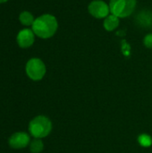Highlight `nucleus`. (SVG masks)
<instances>
[{
	"mask_svg": "<svg viewBox=\"0 0 152 153\" xmlns=\"http://www.w3.org/2000/svg\"><path fill=\"white\" fill-rule=\"evenodd\" d=\"M58 29V22L56 16L50 13H44L37 17L31 26L35 35L40 39L52 38Z\"/></svg>",
	"mask_w": 152,
	"mask_h": 153,
	"instance_id": "f257e3e1",
	"label": "nucleus"
},
{
	"mask_svg": "<svg viewBox=\"0 0 152 153\" xmlns=\"http://www.w3.org/2000/svg\"><path fill=\"white\" fill-rule=\"evenodd\" d=\"M29 131L34 138L47 137L52 131V122L45 116H38L30 122Z\"/></svg>",
	"mask_w": 152,
	"mask_h": 153,
	"instance_id": "f03ea898",
	"label": "nucleus"
},
{
	"mask_svg": "<svg viewBox=\"0 0 152 153\" xmlns=\"http://www.w3.org/2000/svg\"><path fill=\"white\" fill-rule=\"evenodd\" d=\"M137 0H110V13L118 18H126L135 10Z\"/></svg>",
	"mask_w": 152,
	"mask_h": 153,
	"instance_id": "7ed1b4c3",
	"label": "nucleus"
},
{
	"mask_svg": "<svg viewBox=\"0 0 152 153\" xmlns=\"http://www.w3.org/2000/svg\"><path fill=\"white\" fill-rule=\"evenodd\" d=\"M26 74L33 81H40L44 78L47 68L44 62L37 57L30 58L26 64Z\"/></svg>",
	"mask_w": 152,
	"mask_h": 153,
	"instance_id": "20e7f679",
	"label": "nucleus"
},
{
	"mask_svg": "<svg viewBox=\"0 0 152 153\" xmlns=\"http://www.w3.org/2000/svg\"><path fill=\"white\" fill-rule=\"evenodd\" d=\"M89 13L96 19H105L110 13L109 4L103 0H93L88 5Z\"/></svg>",
	"mask_w": 152,
	"mask_h": 153,
	"instance_id": "39448f33",
	"label": "nucleus"
},
{
	"mask_svg": "<svg viewBox=\"0 0 152 153\" xmlns=\"http://www.w3.org/2000/svg\"><path fill=\"white\" fill-rule=\"evenodd\" d=\"M35 33L31 29H23L20 30L16 37L17 44L22 48H28L31 47L35 41Z\"/></svg>",
	"mask_w": 152,
	"mask_h": 153,
	"instance_id": "423d86ee",
	"label": "nucleus"
},
{
	"mask_svg": "<svg viewBox=\"0 0 152 153\" xmlns=\"http://www.w3.org/2000/svg\"><path fill=\"white\" fill-rule=\"evenodd\" d=\"M30 143V136L26 133L19 132L13 134L9 139V144L14 149H22Z\"/></svg>",
	"mask_w": 152,
	"mask_h": 153,
	"instance_id": "0eeeda50",
	"label": "nucleus"
},
{
	"mask_svg": "<svg viewBox=\"0 0 152 153\" xmlns=\"http://www.w3.org/2000/svg\"><path fill=\"white\" fill-rule=\"evenodd\" d=\"M120 18H118L117 16L110 13L108 16H107L104 19L103 22V27L107 31H113L115 30L116 28H118L119 23H120Z\"/></svg>",
	"mask_w": 152,
	"mask_h": 153,
	"instance_id": "6e6552de",
	"label": "nucleus"
},
{
	"mask_svg": "<svg viewBox=\"0 0 152 153\" xmlns=\"http://www.w3.org/2000/svg\"><path fill=\"white\" fill-rule=\"evenodd\" d=\"M19 21L23 26H32L35 18L33 14L29 11H23L19 15Z\"/></svg>",
	"mask_w": 152,
	"mask_h": 153,
	"instance_id": "1a4fd4ad",
	"label": "nucleus"
},
{
	"mask_svg": "<svg viewBox=\"0 0 152 153\" xmlns=\"http://www.w3.org/2000/svg\"><path fill=\"white\" fill-rule=\"evenodd\" d=\"M44 149V143L40 139L35 138L30 144V150L31 153H40Z\"/></svg>",
	"mask_w": 152,
	"mask_h": 153,
	"instance_id": "9d476101",
	"label": "nucleus"
},
{
	"mask_svg": "<svg viewBox=\"0 0 152 153\" xmlns=\"http://www.w3.org/2000/svg\"><path fill=\"white\" fill-rule=\"evenodd\" d=\"M140 144L143 147H149L151 146V144L152 143V139L151 136L147 135V134H142L139 139H138Z\"/></svg>",
	"mask_w": 152,
	"mask_h": 153,
	"instance_id": "9b49d317",
	"label": "nucleus"
},
{
	"mask_svg": "<svg viewBox=\"0 0 152 153\" xmlns=\"http://www.w3.org/2000/svg\"><path fill=\"white\" fill-rule=\"evenodd\" d=\"M143 44L146 48H152V33L147 34L143 39Z\"/></svg>",
	"mask_w": 152,
	"mask_h": 153,
	"instance_id": "f8f14e48",
	"label": "nucleus"
},
{
	"mask_svg": "<svg viewBox=\"0 0 152 153\" xmlns=\"http://www.w3.org/2000/svg\"><path fill=\"white\" fill-rule=\"evenodd\" d=\"M8 0H0V4H4V3H5V2H7Z\"/></svg>",
	"mask_w": 152,
	"mask_h": 153,
	"instance_id": "ddd939ff",
	"label": "nucleus"
}]
</instances>
